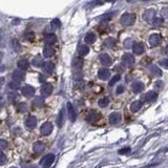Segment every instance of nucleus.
Instances as JSON below:
<instances>
[{
    "mask_svg": "<svg viewBox=\"0 0 168 168\" xmlns=\"http://www.w3.org/2000/svg\"><path fill=\"white\" fill-rule=\"evenodd\" d=\"M136 21V15L131 14V13H125L122 15V17L120 18V22L124 26H129L133 24V22Z\"/></svg>",
    "mask_w": 168,
    "mask_h": 168,
    "instance_id": "1",
    "label": "nucleus"
},
{
    "mask_svg": "<svg viewBox=\"0 0 168 168\" xmlns=\"http://www.w3.org/2000/svg\"><path fill=\"white\" fill-rule=\"evenodd\" d=\"M54 160H55V156L53 154H48L46 156H44L40 161V165L42 166L43 168H46L48 166H51L54 162Z\"/></svg>",
    "mask_w": 168,
    "mask_h": 168,
    "instance_id": "2",
    "label": "nucleus"
},
{
    "mask_svg": "<svg viewBox=\"0 0 168 168\" xmlns=\"http://www.w3.org/2000/svg\"><path fill=\"white\" fill-rule=\"evenodd\" d=\"M122 64L126 67H130L135 64V57L130 54H125L122 57Z\"/></svg>",
    "mask_w": 168,
    "mask_h": 168,
    "instance_id": "3",
    "label": "nucleus"
},
{
    "mask_svg": "<svg viewBox=\"0 0 168 168\" xmlns=\"http://www.w3.org/2000/svg\"><path fill=\"white\" fill-rule=\"evenodd\" d=\"M52 131H53V124L51 122H45L44 124H42V126L40 128V132L42 136H48Z\"/></svg>",
    "mask_w": 168,
    "mask_h": 168,
    "instance_id": "4",
    "label": "nucleus"
},
{
    "mask_svg": "<svg viewBox=\"0 0 168 168\" xmlns=\"http://www.w3.org/2000/svg\"><path fill=\"white\" fill-rule=\"evenodd\" d=\"M21 93L23 94V96L27 97V98H31V97L34 96L35 94V88L31 85H24L22 88H21Z\"/></svg>",
    "mask_w": 168,
    "mask_h": 168,
    "instance_id": "5",
    "label": "nucleus"
},
{
    "mask_svg": "<svg viewBox=\"0 0 168 168\" xmlns=\"http://www.w3.org/2000/svg\"><path fill=\"white\" fill-rule=\"evenodd\" d=\"M53 92V86L49 83H44L41 86V95L43 97H48Z\"/></svg>",
    "mask_w": 168,
    "mask_h": 168,
    "instance_id": "6",
    "label": "nucleus"
},
{
    "mask_svg": "<svg viewBox=\"0 0 168 168\" xmlns=\"http://www.w3.org/2000/svg\"><path fill=\"white\" fill-rule=\"evenodd\" d=\"M66 107H67V115H68V118H70V121L74 122L76 120V118H77V113H76L75 108H74L72 103H67Z\"/></svg>",
    "mask_w": 168,
    "mask_h": 168,
    "instance_id": "7",
    "label": "nucleus"
},
{
    "mask_svg": "<svg viewBox=\"0 0 168 168\" xmlns=\"http://www.w3.org/2000/svg\"><path fill=\"white\" fill-rule=\"evenodd\" d=\"M24 77H25V75H24L23 70H16L14 72H13V80L14 81H17L20 83L21 81H23L24 80Z\"/></svg>",
    "mask_w": 168,
    "mask_h": 168,
    "instance_id": "8",
    "label": "nucleus"
},
{
    "mask_svg": "<svg viewBox=\"0 0 168 168\" xmlns=\"http://www.w3.org/2000/svg\"><path fill=\"white\" fill-rule=\"evenodd\" d=\"M37 125V119L34 116H29L25 120V126L29 129L35 128V126Z\"/></svg>",
    "mask_w": 168,
    "mask_h": 168,
    "instance_id": "9",
    "label": "nucleus"
},
{
    "mask_svg": "<svg viewBox=\"0 0 168 168\" xmlns=\"http://www.w3.org/2000/svg\"><path fill=\"white\" fill-rule=\"evenodd\" d=\"M154 16H156V12H154V10H147V11H145V13L143 14V19L145 21H147V22H150L154 19Z\"/></svg>",
    "mask_w": 168,
    "mask_h": 168,
    "instance_id": "10",
    "label": "nucleus"
},
{
    "mask_svg": "<svg viewBox=\"0 0 168 168\" xmlns=\"http://www.w3.org/2000/svg\"><path fill=\"white\" fill-rule=\"evenodd\" d=\"M132 49L136 55H142L145 51L144 44L141 43V42H137V43L132 44Z\"/></svg>",
    "mask_w": 168,
    "mask_h": 168,
    "instance_id": "11",
    "label": "nucleus"
},
{
    "mask_svg": "<svg viewBox=\"0 0 168 168\" xmlns=\"http://www.w3.org/2000/svg\"><path fill=\"white\" fill-rule=\"evenodd\" d=\"M161 42V36L159 34H152L149 37V43L152 47H156L159 45V43Z\"/></svg>",
    "mask_w": 168,
    "mask_h": 168,
    "instance_id": "12",
    "label": "nucleus"
},
{
    "mask_svg": "<svg viewBox=\"0 0 168 168\" xmlns=\"http://www.w3.org/2000/svg\"><path fill=\"white\" fill-rule=\"evenodd\" d=\"M100 61H101V63L104 66H110L111 63H113V60H111V58L107 54H101L100 55Z\"/></svg>",
    "mask_w": 168,
    "mask_h": 168,
    "instance_id": "13",
    "label": "nucleus"
},
{
    "mask_svg": "<svg viewBox=\"0 0 168 168\" xmlns=\"http://www.w3.org/2000/svg\"><path fill=\"white\" fill-rule=\"evenodd\" d=\"M156 98H158V94L154 93V92H148L144 95L143 100L146 102H154L156 100Z\"/></svg>",
    "mask_w": 168,
    "mask_h": 168,
    "instance_id": "14",
    "label": "nucleus"
},
{
    "mask_svg": "<svg viewBox=\"0 0 168 168\" xmlns=\"http://www.w3.org/2000/svg\"><path fill=\"white\" fill-rule=\"evenodd\" d=\"M100 118H101V115H100V113H97V111H92V113L87 116L86 120L89 122V123H95V122L99 121Z\"/></svg>",
    "mask_w": 168,
    "mask_h": 168,
    "instance_id": "15",
    "label": "nucleus"
},
{
    "mask_svg": "<svg viewBox=\"0 0 168 168\" xmlns=\"http://www.w3.org/2000/svg\"><path fill=\"white\" fill-rule=\"evenodd\" d=\"M54 54H55V49L53 48L52 45L46 44V45L44 46V48H43V56L44 57H46V58H51V57L54 56Z\"/></svg>",
    "mask_w": 168,
    "mask_h": 168,
    "instance_id": "16",
    "label": "nucleus"
},
{
    "mask_svg": "<svg viewBox=\"0 0 168 168\" xmlns=\"http://www.w3.org/2000/svg\"><path fill=\"white\" fill-rule=\"evenodd\" d=\"M41 67L45 74H52L55 70V66L52 62H45V63H43V65H41Z\"/></svg>",
    "mask_w": 168,
    "mask_h": 168,
    "instance_id": "17",
    "label": "nucleus"
},
{
    "mask_svg": "<svg viewBox=\"0 0 168 168\" xmlns=\"http://www.w3.org/2000/svg\"><path fill=\"white\" fill-rule=\"evenodd\" d=\"M121 121V113H113L109 116V122L111 124H118Z\"/></svg>",
    "mask_w": 168,
    "mask_h": 168,
    "instance_id": "18",
    "label": "nucleus"
},
{
    "mask_svg": "<svg viewBox=\"0 0 168 168\" xmlns=\"http://www.w3.org/2000/svg\"><path fill=\"white\" fill-rule=\"evenodd\" d=\"M64 122H65V110L61 109L58 115V118H57V125H58V127H62Z\"/></svg>",
    "mask_w": 168,
    "mask_h": 168,
    "instance_id": "19",
    "label": "nucleus"
},
{
    "mask_svg": "<svg viewBox=\"0 0 168 168\" xmlns=\"http://www.w3.org/2000/svg\"><path fill=\"white\" fill-rule=\"evenodd\" d=\"M143 89H144V84H143L141 81H136L132 83V90L136 94L141 93Z\"/></svg>",
    "mask_w": 168,
    "mask_h": 168,
    "instance_id": "20",
    "label": "nucleus"
},
{
    "mask_svg": "<svg viewBox=\"0 0 168 168\" xmlns=\"http://www.w3.org/2000/svg\"><path fill=\"white\" fill-rule=\"evenodd\" d=\"M98 77L101 79V80H107L110 77V72L108 70H106V68H102V70H99Z\"/></svg>",
    "mask_w": 168,
    "mask_h": 168,
    "instance_id": "21",
    "label": "nucleus"
},
{
    "mask_svg": "<svg viewBox=\"0 0 168 168\" xmlns=\"http://www.w3.org/2000/svg\"><path fill=\"white\" fill-rule=\"evenodd\" d=\"M44 148H45V146H44L43 143L40 142V141H38V142H36L35 144L33 145V149H34V151H35L36 154L42 152V151L44 150Z\"/></svg>",
    "mask_w": 168,
    "mask_h": 168,
    "instance_id": "22",
    "label": "nucleus"
},
{
    "mask_svg": "<svg viewBox=\"0 0 168 168\" xmlns=\"http://www.w3.org/2000/svg\"><path fill=\"white\" fill-rule=\"evenodd\" d=\"M142 107V101H139V100H137V101L132 102L130 105V109L132 113H137V111H139Z\"/></svg>",
    "mask_w": 168,
    "mask_h": 168,
    "instance_id": "23",
    "label": "nucleus"
},
{
    "mask_svg": "<svg viewBox=\"0 0 168 168\" xmlns=\"http://www.w3.org/2000/svg\"><path fill=\"white\" fill-rule=\"evenodd\" d=\"M29 66V61L25 60V59H21V60L18 61V68L21 70H27Z\"/></svg>",
    "mask_w": 168,
    "mask_h": 168,
    "instance_id": "24",
    "label": "nucleus"
},
{
    "mask_svg": "<svg viewBox=\"0 0 168 168\" xmlns=\"http://www.w3.org/2000/svg\"><path fill=\"white\" fill-rule=\"evenodd\" d=\"M57 41V37L54 34H49V35L45 36V43L48 45H53Z\"/></svg>",
    "mask_w": 168,
    "mask_h": 168,
    "instance_id": "25",
    "label": "nucleus"
},
{
    "mask_svg": "<svg viewBox=\"0 0 168 168\" xmlns=\"http://www.w3.org/2000/svg\"><path fill=\"white\" fill-rule=\"evenodd\" d=\"M84 40H85V42L88 44H92L94 43L95 41H96V35L94 34V33H88L86 36H85V38H84Z\"/></svg>",
    "mask_w": 168,
    "mask_h": 168,
    "instance_id": "26",
    "label": "nucleus"
},
{
    "mask_svg": "<svg viewBox=\"0 0 168 168\" xmlns=\"http://www.w3.org/2000/svg\"><path fill=\"white\" fill-rule=\"evenodd\" d=\"M78 53L80 56H86L88 53H89V48L86 46V45H79L78 47Z\"/></svg>",
    "mask_w": 168,
    "mask_h": 168,
    "instance_id": "27",
    "label": "nucleus"
},
{
    "mask_svg": "<svg viewBox=\"0 0 168 168\" xmlns=\"http://www.w3.org/2000/svg\"><path fill=\"white\" fill-rule=\"evenodd\" d=\"M115 45H116V39H113V38H108L104 41V46L107 48H111Z\"/></svg>",
    "mask_w": 168,
    "mask_h": 168,
    "instance_id": "28",
    "label": "nucleus"
},
{
    "mask_svg": "<svg viewBox=\"0 0 168 168\" xmlns=\"http://www.w3.org/2000/svg\"><path fill=\"white\" fill-rule=\"evenodd\" d=\"M149 70H150V72L154 74V75L156 76H161L162 75V72H161V70H160L159 67L156 66V65H154V64H151V65H149Z\"/></svg>",
    "mask_w": 168,
    "mask_h": 168,
    "instance_id": "29",
    "label": "nucleus"
},
{
    "mask_svg": "<svg viewBox=\"0 0 168 168\" xmlns=\"http://www.w3.org/2000/svg\"><path fill=\"white\" fill-rule=\"evenodd\" d=\"M43 103H44V99L42 98V97H36V98L34 99V101H33V105H34V106H37V107L42 106Z\"/></svg>",
    "mask_w": 168,
    "mask_h": 168,
    "instance_id": "30",
    "label": "nucleus"
},
{
    "mask_svg": "<svg viewBox=\"0 0 168 168\" xmlns=\"http://www.w3.org/2000/svg\"><path fill=\"white\" fill-rule=\"evenodd\" d=\"M82 64H83V60L81 58H79V57H76L74 59V61H72V66L76 67V68H81Z\"/></svg>",
    "mask_w": 168,
    "mask_h": 168,
    "instance_id": "31",
    "label": "nucleus"
},
{
    "mask_svg": "<svg viewBox=\"0 0 168 168\" xmlns=\"http://www.w3.org/2000/svg\"><path fill=\"white\" fill-rule=\"evenodd\" d=\"M32 63H33V65H35V66H41V65L43 64L42 57H41V56H36L35 58L33 59Z\"/></svg>",
    "mask_w": 168,
    "mask_h": 168,
    "instance_id": "32",
    "label": "nucleus"
},
{
    "mask_svg": "<svg viewBox=\"0 0 168 168\" xmlns=\"http://www.w3.org/2000/svg\"><path fill=\"white\" fill-rule=\"evenodd\" d=\"M108 103H109V99L108 98H102L99 100L98 104L100 107H106L108 105Z\"/></svg>",
    "mask_w": 168,
    "mask_h": 168,
    "instance_id": "33",
    "label": "nucleus"
},
{
    "mask_svg": "<svg viewBox=\"0 0 168 168\" xmlns=\"http://www.w3.org/2000/svg\"><path fill=\"white\" fill-rule=\"evenodd\" d=\"M23 37L25 38L26 40L32 41V40H34V38H35V35H34V33H33V32H31V31H27V32L24 33Z\"/></svg>",
    "mask_w": 168,
    "mask_h": 168,
    "instance_id": "34",
    "label": "nucleus"
},
{
    "mask_svg": "<svg viewBox=\"0 0 168 168\" xmlns=\"http://www.w3.org/2000/svg\"><path fill=\"white\" fill-rule=\"evenodd\" d=\"M60 25H61V22H60V20H59V19H54V20L51 22V26H52L53 29H59V27H60Z\"/></svg>",
    "mask_w": 168,
    "mask_h": 168,
    "instance_id": "35",
    "label": "nucleus"
},
{
    "mask_svg": "<svg viewBox=\"0 0 168 168\" xmlns=\"http://www.w3.org/2000/svg\"><path fill=\"white\" fill-rule=\"evenodd\" d=\"M12 46H13V48H14V51H16V52H19L20 51V43L18 42L17 40H12Z\"/></svg>",
    "mask_w": 168,
    "mask_h": 168,
    "instance_id": "36",
    "label": "nucleus"
},
{
    "mask_svg": "<svg viewBox=\"0 0 168 168\" xmlns=\"http://www.w3.org/2000/svg\"><path fill=\"white\" fill-rule=\"evenodd\" d=\"M151 22H152V24H154V26H160V25H162L164 21H163L162 18H156V19H154Z\"/></svg>",
    "mask_w": 168,
    "mask_h": 168,
    "instance_id": "37",
    "label": "nucleus"
},
{
    "mask_svg": "<svg viewBox=\"0 0 168 168\" xmlns=\"http://www.w3.org/2000/svg\"><path fill=\"white\" fill-rule=\"evenodd\" d=\"M119 80H120V75H116V76H115V77H113V78L109 81V86H113V85H115V84H116L117 82L119 81Z\"/></svg>",
    "mask_w": 168,
    "mask_h": 168,
    "instance_id": "38",
    "label": "nucleus"
},
{
    "mask_svg": "<svg viewBox=\"0 0 168 168\" xmlns=\"http://www.w3.org/2000/svg\"><path fill=\"white\" fill-rule=\"evenodd\" d=\"M8 98H9V101L14 102L15 100L18 98V95L16 93H9V95H8Z\"/></svg>",
    "mask_w": 168,
    "mask_h": 168,
    "instance_id": "39",
    "label": "nucleus"
},
{
    "mask_svg": "<svg viewBox=\"0 0 168 168\" xmlns=\"http://www.w3.org/2000/svg\"><path fill=\"white\" fill-rule=\"evenodd\" d=\"M9 87L11 88V89H17V88H19V82L12 81L9 84Z\"/></svg>",
    "mask_w": 168,
    "mask_h": 168,
    "instance_id": "40",
    "label": "nucleus"
},
{
    "mask_svg": "<svg viewBox=\"0 0 168 168\" xmlns=\"http://www.w3.org/2000/svg\"><path fill=\"white\" fill-rule=\"evenodd\" d=\"M6 163V156L3 154L2 151H0V165H4Z\"/></svg>",
    "mask_w": 168,
    "mask_h": 168,
    "instance_id": "41",
    "label": "nucleus"
},
{
    "mask_svg": "<svg viewBox=\"0 0 168 168\" xmlns=\"http://www.w3.org/2000/svg\"><path fill=\"white\" fill-rule=\"evenodd\" d=\"M18 110L19 111H21V113H24V111H26V109H27V105L25 104V103H20V104L18 105Z\"/></svg>",
    "mask_w": 168,
    "mask_h": 168,
    "instance_id": "42",
    "label": "nucleus"
},
{
    "mask_svg": "<svg viewBox=\"0 0 168 168\" xmlns=\"http://www.w3.org/2000/svg\"><path fill=\"white\" fill-rule=\"evenodd\" d=\"M132 44H133L132 39H126L124 42V46L126 47V48H129V47L132 46Z\"/></svg>",
    "mask_w": 168,
    "mask_h": 168,
    "instance_id": "43",
    "label": "nucleus"
},
{
    "mask_svg": "<svg viewBox=\"0 0 168 168\" xmlns=\"http://www.w3.org/2000/svg\"><path fill=\"white\" fill-rule=\"evenodd\" d=\"M6 148H8V142L5 140H0V150H3Z\"/></svg>",
    "mask_w": 168,
    "mask_h": 168,
    "instance_id": "44",
    "label": "nucleus"
},
{
    "mask_svg": "<svg viewBox=\"0 0 168 168\" xmlns=\"http://www.w3.org/2000/svg\"><path fill=\"white\" fill-rule=\"evenodd\" d=\"M163 86H164V84H163L162 81H156V84H154V87H156V89H162Z\"/></svg>",
    "mask_w": 168,
    "mask_h": 168,
    "instance_id": "45",
    "label": "nucleus"
},
{
    "mask_svg": "<svg viewBox=\"0 0 168 168\" xmlns=\"http://www.w3.org/2000/svg\"><path fill=\"white\" fill-rule=\"evenodd\" d=\"M130 152V148L127 147V148H123V149H121V150L119 151L120 154H129Z\"/></svg>",
    "mask_w": 168,
    "mask_h": 168,
    "instance_id": "46",
    "label": "nucleus"
},
{
    "mask_svg": "<svg viewBox=\"0 0 168 168\" xmlns=\"http://www.w3.org/2000/svg\"><path fill=\"white\" fill-rule=\"evenodd\" d=\"M116 93L118 94V95H120V94H122V93H124V86H123V85H119V86L117 87Z\"/></svg>",
    "mask_w": 168,
    "mask_h": 168,
    "instance_id": "47",
    "label": "nucleus"
},
{
    "mask_svg": "<svg viewBox=\"0 0 168 168\" xmlns=\"http://www.w3.org/2000/svg\"><path fill=\"white\" fill-rule=\"evenodd\" d=\"M167 63H168V60L167 59H164V60H161L159 62L160 65H162L163 67H167Z\"/></svg>",
    "mask_w": 168,
    "mask_h": 168,
    "instance_id": "48",
    "label": "nucleus"
},
{
    "mask_svg": "<svg viewBox=\"0 0 168 168\" xmlns=\"http://www.w3.org/2000/svg\"><path fill=\"white\" fill-rule=\"evenodd\" d=\"M162 14H163V16H164V17H166V16H167V9H166V8H164V9L162 10Z\"/></svg>",
    "mask_w": 168,
    "mask_h": 168,
    "instance_id": "49",
    "label": "nucleus"
},
{
    "mask_svg": "<svg viewBox=\"0 0 168 168\" xmlns=\"http://www.w3.org/2000/svg\"><path fill=\"white\" fill-rule=\"evenodd\" d=\"M4 84V78H0V89H1V87H2V85Z\"/></svg>",
    "mask_w": 168,
    "mask_h": 168,
    "instance_id": "50",
    "label": "nucleus"
},
{
    "mask_svg": "<svg viewBox=\"0 0 168 168\" xmlns=\"http://www.w3.org/2000/svg\"><path fill=\"white\" fill-rule=\"evenodd\" d=\"M105 1H113V0H105Z\"/></svg>",
    "mask_w": 168,
    "mask_h": 168,
    "instance_id": "51",
    "label": "nucleus"
},
{
    "mask_svg": "<svg viewBox=\"0 0 168 168\" xmlns=\"http://www.w3.org/2000/svg\"><path fill=\"white\" fill-rule=\"evenodd\" d=\"M143 1H147V0H143Z\"/></svg>",
    "mask_w": 168,
    "mask_h": 168,
    "instance_id": "52",
    "label": "nucleus"
},
{
    "mask_svg": "<svg viewBox=\"0 0 168 168\" xmlns=\"http://www.w3.org/2000/svg\"><path fill=\"white\" fill-rule=\"evenodd\" d=\"M11 168H16V167H11Z\"/></svg>",
    "mask_w": 168,
    "mask_h": 168,
    "instance_id": "53",
    "label": "nucleus"
}]
</instances>
